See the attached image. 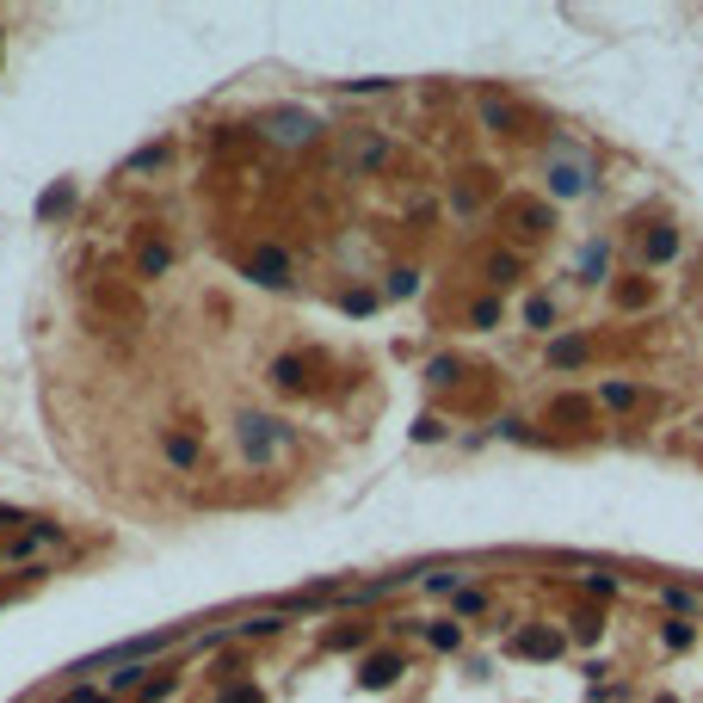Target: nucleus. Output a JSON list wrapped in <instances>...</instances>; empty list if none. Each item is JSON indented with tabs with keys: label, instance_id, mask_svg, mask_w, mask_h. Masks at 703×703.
Returning <instances> with one entry per match:
<instances>
[{
	"label": "nucleus",
	"instance_id": "nucleus-28",
	"mask_svg": "<svg viewBox=\"0 0 703 703\" xmlns=\"http://www.w3.org/2000/svg\"><path fill=\"white\" fill-rule=\"evenodd\" d=\"M426 377H432V383H457V358H438Z\"/></svg>",
	"mask_w": 703,
	"mask_h": 703
},
{
	"label": "nucleus",
	"instance_id": "nucleus-1",
	"mask_svg": "<svg viewBox=\"0 0 703 703\" xmlns=\"http://www.w3.org/2000/svg\"><path fill=\"white\" fill-rule=\"evenodd\" d=\"M549 192L555 198H586L592 185H599V167H592L586 155H580V142H555V155H549Z\"/></svg>",
	"mask_w": 703,
	"mask_h": 703
},
{
	"label": "nucleus",
	"instance_id": "nucleus-29",
	"mask_svg": "<svg viewBox=\"0 0 703 703\" xmlns=\"http://www.w3.org/2000/svg\"><path fill=\"white\" fill-rule=\"evenodd\" d=\"M580 352H586V346H580V340H562V346H555V352H549V358H555V364H580Z\"/></svg>",
	"mask_w": 703,
	"mask_h": 703
},
{
	"label": "nucleus",
	"instance_id": "nucleus-14",
	"mask_svg": "<svg viewBox=\"0 0 703 703\" xmlns=\"http://www.w3.org/2000/svg\"><path fill=\"white\" fill-rule=\"evenodd\" d=\"M481 118H488V124H494V130H506V136H512V130H518V111H512V105H506V99H481Z\"/></svg>",
	"mask_w": 703,
	"mask_h": 703
},
{
	"label": "nucleus",
	"instance_id": "nucleus-5",
	"mask_svg": "<svg viewBox=\"0 0 703 703\" xmlns=\"http://www.w3.org/2000/svg\"><path fill=\"white\" fill-rule=\"evenodd\" d=\"M401 679V654H370L364 666H358V685L364 691H389Z\"/></svg>",
	"mask_w": 703,
	"mask_h": 703
},
{
	"label": "nucleus",
	"instance_id": "nucleus-19",
	"mask_svg": "<svg viewBox=\"0 0 703 703\" xmlns=\"http://www.w3.org/2000/svg\"><path fill=\"white\" fill-rule=\"evenodd\" d=\"M364 642V629L358 623H346V629H327V648H358Z\"/></svg>",
	"mask_w": 703,
	"mask_h": 703
},
{
	"label": "nucleus",
	"instance_id": "nucleus-32",
	"mask_svg": "<svg viewBox=\"0 0 703 703\" xmlns=\"http://www.w3.org/2000/svg\"><path fill=\"white\" fill-rule=\"evenodd\" d=\"M414 284H420L414 272H395V278H389V296H414Z\"/></svg>",
	"mask_w": 703,
	"mask_h": 703
},
{
	"label": "nucleus",
	"instance_id": "nucleus-26",
	"mask_svg": "<svg viewBox=\"0 0 703 703\" xmlns=\"http://www.w3.org/2000/svg\"><path fill=\"white\" fill-rule=\"evenodd\" d=\"M518 222H525V235H543L549 229V210H518Z\"/></svg>",
	"mask_w": 703,
	"mask_h": 703
},
{
	"label": "nucleus",
	"instance_id": "nucleus-23",
	"mask_svg": "<svg viewBox=\"0 0 703 703\" xmlns=\"http://www.w3.org/2000/svg\"><path fill=\"white\" fill-rule=\"evenodd\" d=\"M475 327H494L500 321V303H494V296H481V303H475V315H469Z\"/></svg>",
	"mask_w": 703,
	"mask_h": 703
},
{
	"label": "nucleus",
	"instance_id": "nucleus-34",
	"mask_svg": "<svg viewBox=\"0 0 703 703\" xmlns=\"http://www.w3.org/2000/svg\"><path fill=\"white\" fill-rule=\"evenodd\" d=\"M605 401H611V407H629V401H636V389H629V383H611Z\"/></svg>",
	"mask_w": 703,
	"mask_h": 703
},
{
	"label": "nucleus",
	"instance_id": "nucleus-18",
	"mask_svg": "<svg viewBox=\"0 0 703 703\" xmlns=\"http://www.w3.org/2000/svg\"><path fill=\"white\" fill-rule=\"evenodd\" d=\"M68 703H118V697L99 691V685H68Z\"/></svg>",
	"mask_w": 703,
	"mask_h": 703
},
{
	"label": "nucleus",
	"instance_id": "nucleus-9",
	"mask_svg": "<svg viewBox=\"0 0 703 703\" xmlns=\"http://www.w3.org/2000/svg\"><path fill=\"white\" fill-rule=\"evenodd\" d=\"M74 198H81V192H74V185H68V179H56V185H50V192H44V198H37V222H56V216H68V210H74Z\"/></svg>",
	"mask_w": 703,
	"mask_h": 703
},
{
	"label": "nucleus",
	"instance_id": "nucleus-21",
	"mask_svg": "<svg viewBox=\"0 0 703 703\" xmlns=\"http://www.w3.org/2000/svg\"><path fill=\"white\" fill-rule=\"evenodd\" d=\"M216 703H266V697H259V685H229Z\"/></svg>",
	"mask_w": 703,
	"mask_h": 703
},
{
	"label": "nucleus",
	"instance_id": "nucleus-3",
	"mask_svg": "<svg viewBox=\"0 0 703 703\" xmlns=\"http://www.w3.org/2000/svg\"><path fill=\"white\" fill-rule=\"evenodd\" d=\"M247 278L253 284H290V259H284V247H259V253H247Z\"/></svg>",
	"mask_w": 703,
	"mask_h": 703
},
{
	"label": "nucleus",
	"instance_id": "nucleus-22",
	"mask_svg": "<svg viewBox=\"0 0 703 703\" xmlns=\"http://www.w3.org/2000/svg\"><path fill=\"white\" fill-rule=\"evenodd\" d=\"M370 309H377V296H370V290H346V315H370Z\"/></svg>",
	"mask_w": 703,
	"mask_h": 703
},
{
	"label": "nucleus",
	"instance_id": "nucleus-36",
	"mask_svg": "<svg viewBox=\"0 0 703 703\" xmlns=\"http://www.w3.org/2000/svg\"><path fill=\"white\" fill-rule=\"evenodd\" d=\"M0 562H7V549H0Z\"/></svg>",
	"mask_w": 703,
	"mask_h": 703
},
{
	"label": "nucleus",
	"instance_id": "nucleus-33",
	"mask_svg": "<svg viewBox=\"0 0 703 703\" xmlns=\"http://www.w3.org/2000/svg\"><path fill=\"white\" fill-rule=\"evenodd\" d=\"M19 525H31V512H13V506H0V531H19Z\"/></svg>",
	"mask_w": 703,
	"mask_h": 703
},
{
	"label": "nucleus",
	"instance_id": "nucleus-24",
	"mask_svg": "<svg viewBox=\"0 0 703 703\" xmlns=\"http://www.w3.org/2000/svg\"><path fill=\"white\" fill-rule=\"evenodd\" d=\"M278 629H284L278 617H253V623H241V636H278Z\"/></svg>",
	"mask_w": 703,
	"mask_h": 703
},
{
	"label": "nucleus",
	"instance_id": "nucleus-2",
	"mask_svg": "<svg viewBox=\"0 0 703 703\" xmlns=\"http://www.w3.org/2000/svg\"><path fill=\"white\" fill-rule=\"evenodd\" d=\"M235 438H241L247 463H272L284 444H290V426L272 420V414H241V420H235Z\"/></svg>",
	"mask_w": 703,
	"mask_h": 703
},
{
	"label": "nucleus",
	"instance_id": "nucleus-16",
	"mask_svg": "<svg viewBox=\"0 0 703 703\" xmlns=\"http://www.w3.org/2000/svg\"><path fill=\"white\" fill-rule=\"evenodd\" d=\"M173 685H179V673H155V679H148L136 697H142V703H161V697H173Z\"/></svg>",
	"mask_w": 703,
	"mask_h": 703
},
{
	"label": "nucleus",
	"instance_id": "nucleus-11",
	"mask_svg": "<svg viewBox=\"0 0 703 703\" xmlns=\"http://www.w3.org/2000/svg\"><path fill=\"white\" fill-rule=\"evenodd\" d=\"M272 383L296 395V389H303V383H309V364H303V358H296V352H284V358H272Z\"/></svg>",
	"mask_w": 703,
	"mask_h": 703
},
{
	"label": "nucleus",
	"instance_id": "nucleus-35",
	"mask_svg": "<svg viewBox=\"0 0 703 703\" xmlns=\"http://www.w3.org/2000/svg\"><path fill=\"white\" fill-rule=\"evenodd\" d=\"M549 315H555V309H549V303H543V296H537V303H531V309H525V321H531V327H549Z\"/></svg>",
	"mask_w": 703,
	"mask_h": 703
},
{
	"label": "nucleus",
	"instance_id": "nucleus-6",
	"mask_svg": "<svg viewBox=\"0 0 703 703\" xmlns=\"http://www.w3.org/2000/svg\"><path fill=\"white\" fill-rule=\"evenodd\" d=\"M167 266H173V241L167 235H148L142 253H136V272L142 278H167Z\"/></svg>",
	"mask_w": 703,
	"mask_h": 703
},
{
	"label": "nucleus",
	"instance_id": "nucleus-25",
	"mask_svg": "<svg viewBox=\"0 0 703 703\" xmlns=\"http://www.w3.org/2000/svg\"><path fill=\"white\" fill-rule=\"evenodd\" d=\"M599 636H605V617L586 611V617H580V642H599Z\"/></svg>",
	"mask_w": 703,
	"mask_h": 703
},
{
	"label": "nucleus",
	"instance_id": "nucleus-15",
	"mask_svg": "<svg viewBox=\"0 0 703 703\" xmlns=\"http://www.w3.org/2000/svg\"><path fill=\"white\" fill-rule=\"evenodd\" d=\"M426 642H432L438 654H451V648L463 642V629H457V623H426Z\"/></svg>",
	"mask_w": 703,
	"mask_h": 703
},
{
	"label": "nucleus",
	"instance_id": "nucleus-20",
	"mask_svg": "<svg viewBox=\"0 0 703 703\" xmlns=\"http://www.w3.org/2000/svg\"><path fill=\"white\" fill-rule=\"evenodd\" d=\"M488 272H494V284H512V278H518V259H512V253H494Z\"/></svg>",
	"mask_w": 703,
	"mask_h": 703
},
{
	"label": "nucleus",
	"instance_id": "nucleus-13",
	"mask_svg": "<svg viewBox=\"0 0 703 703\" xmlns=\"http://www.w3.org/2000/svg\"><path fill=\"white\" fill-rule=\"evenodd\" d=\"M383 155H389L383 136H358V142H352V167H383Z\"/></svg>",
	"mask_w": 703,
	"mask_h": 703
},
{
	"label": "nucleus",
	"instance_id": "nucleus-10",
	"mask_svg": "<svg viewBox=\"0 0 703 703\" xmlns=\"http://www.w3.org/2000/svg\"><path fill=\"white\" fill-rule=\"evenodd\" d=\"M105 685H111V697H136L148 685V666L142 660H118V673H105Z\"/></svg>",
	"mask_w": 703,
	"mask_h": 703
},
{
	"label": "nucleus",
	"instance_id": "nucleus-31",
	"mask_svg": "<svg viewBox=\"0 0 703 703\" xmlns=\"http://www.w3.org/2000/svg\"><path fill=\"white\" fill-rule=\"evenodd\" d=\"M666 648H691V623H666Z\"/></svg>",
	"mask_w": 703,
	"mask_h": 703
},
{
	"label": "nucleus",
	"instance_id": "nucleus-27",
	"mask_svg": "<svg viewBox=\"0 0 703 703\" xmlns=\"http://www.w3.org/2000/svg\"><path fill=\"white\" fill-rule=\"evenodd\" d=\"M414 438H420V444H432V438H444V420H432V414H426V420H414Z\"/></svg>",
	"mask_w": 703,
	"mask_h": 703
},
{
	"label": "nucleus",
	"instance_id": "nucleus-7",
	"mask_svg": "<svg viewBox=\"0 0 703 703\" xmlns=\"http://www.w3.org/2000/svg\"><path fill=\"white\" fill-rule=\"evenodd\" d=\"M161 457L173 469H198V432H161Z\"/></svg>",
	"mask_w": 703,
	"mask_h": 703
},
{
	"label": "nucleus",
	"instance_id": "nucleus-30",
	"mask_svg": "<svg viewBox=\"0 0 703 703\" xmlns=\"http://www.w3.org/2000/svg\"><path fill=\"white\" fill-rule=\"evenodd\" d=\"M617 303H623V309H629V303L642 309V303H648V284H623V290H617Z\"/></svg>",
	"mask_w": 703,
	"mask_h": 703
},
{
	"label": "nucleus",
	"instance_id": "nucleus-4",
	"mask_svg": "<svg viewBox=\"0 0 703 703\" xmlns=\"http://www.w3.org/2000/svg\"><path fill=\"white\" fill-rule=\"evenodd\" d=\"M321 124L309 118V111H272V118H266V136L272 142H309Z\"/></svg>",
	"mask_w": 703,
	"mask_h": 703
},
{
	"label": "nucleus",
	"instance_id": "nucleus-17",
	"mask_svg": "<svg viewBox=\"0 0 703 703\" xmlns=\"http://www.w3.org/2000/svg\"><path fill=\"white\" fill-rule=\"evenodd\" d=\"M673 253H679V235L673 229H654L648 235V259H673Z\"/></svg>",
	"mask_w": 703,
	"mask_h": 703
},
{
	"label": "nucleus",
	"instance_id": "nucleus-12",
	"mask_svg": "<svg viewBox=\"0 0 703 703\" xmlns=\"http://www.w3.org/2000/svg\"><path fill=\"white\" fill-rule=\"evenodd\" d=\"M518 654H531V660H555V654H562V636H555V629H525V636H518Z\"/></svg>",
	"mask_w": 703,
	"mask_h": 703
},
{
	"label": "nucleus",
	"instance_id": "nucleus-8",
	"mask_svg": "<svg viewBox=\"0 0 703 703\" xmlns=\"http://www.w3.org/2000/svg\"><path fill=\"white\" fill-rule=\"evenodd\" d=\"M173 161V142H148V148H136V155L124 161V179H136V173H161Z\"/></svg>",
	"mask_w": 703,
	"mask_h": 703
}]
</instances>
